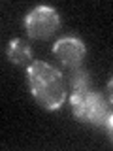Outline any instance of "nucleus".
Wrapping results in <instances>:
<instances>
[{"instance_id":"nucleus-3","label":"nucleus","mask_w":113,"mask_h":151,"mask_svg":"<svg viewBox=\"0 0 113 151\" xmlns=\"http://www.w3.org/2000/svg\"><path fill=\"white\" fill-rule=\"evenodd\" d=\"M59 13L49 6H38L34 8L25 19V28L28 36L34 40H45L51 34H55L59 28Z\"/></svg>"},{"instance_id":"nucleus-1","label":"nucleus","mask_w":113,"mask_h":151,"mask_svg":"<svg viewBox=\"0 0 113 151\" xmlns=\"http://www.w3.org/2000/svg\"><path fill=\"white\" fill-rule=\"evenodd\" d=\"M26 78L34 98L47 110H59L66 100L62 74L44 60H34L26 68Z\"/></svg>"},{"instance_id":"nucleus-2","label":"nucleus","mask_w":113,"mask_h":151,"mask_svg":"<svg viewBox=\"0 0 113 151\" xmlns=\"http://www.w3.org/2000/svg\"><path fill=\"white\" fill-rule=\"evenodd\" d=\"M70 104H72L74 115L81 121L94 123V125H104L109 119L107 104L100 94H94L91 91H79V93L72 94Z\"/></svg>"},{"instance_id":"nucleus-8","label":"nucleus","mask_w":113,"mask_h":151,"mask_svg":"<svg viewBox=\"0 0 113 151\" xmlns=\"http://www.w3.org/2000/svg\"><path fill=\"white\" fill-rule=\"evenodd\" d=\"M107 127H109V132L113 136V115H109V119H107Z\"/></svg>"},{"instance_id":"nucleus-6","label":"nucleus","mask_w":113,"mask_h":151,"mask_svg":"<svg viewBox=\"0 0 113 151\" xmlns=\"http://www.w3.org/2000/svg\"><path fill=\"white\" fill-rule=\"evenodd\" d=\"M72 85H74V93L79 91H89V78L85 72H75L72 78Z\"/></svg>"},{"instance_id":"nucleus-4","label":"nucleus","mask_w":113,"mask_h":151,"mask_svg":"<svg viewBox=\"0 0 113 151\" xmlns=\"http://www.w3.org/2000/svg\"><path fill=\"white\" fill-rule=\"evenodd\" d=\"M53 55L66 66H79L85 57V45L77 38H60L53 45Z\"/></svg>"},{"instance_id":"nucleus-7","label":"nucleus","mask_w":113,"mask_h":151,"mask_svg":"<svg viewBox=\"0 0 113 151\" xmlns=\"http://www.w3.org/2000/svg\"><path fill=\"white\" fill-rule=\"evenodd\" d=\"M107 96H109V102L113 104V78L109 79V83H107Z\"/></svg>"},{"instance_id":"nucleus-5","label":"nucleus","mask_w":113,"mask_h":151,"mask_svg":"<svg viewBox=\"0 0 113 151\" xmlns=\"http://www.w3.org/2000/svg\"><path fill=\"white\" fill-rule=\"evenodd\" d=\"M8 57L11 63L21 64V66H30L32 64V51L30 45L26 42H23L21 38H15V40L9 42L8 45Z\"/></svg>"}]
</instances>
